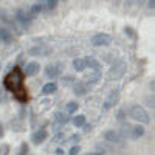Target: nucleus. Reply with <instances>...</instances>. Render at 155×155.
Segmentation results:
<instances>
[{
    "mask_svg": "<svg viewBox=\"0 0 155 155\" xmlns=\"http://www.w3.org/2000/svg\"><path fill=\"white\" fill-rule=\"evenodd\" d=\"M127 65H126V62L124 61H118L116 64H113V65L110 67L109 70V78L110 79H118V78H121L126 71Z\"/></svg>",
    "mask_w": 155,
    "mask_h": 155,
    "instance_id": "f03ea898",
    "label": "nucleus"
},
{
    "mask_svg": "<svg viewBox=\"0 0 155 155\" xmlns=\"http://www.w3.org/2000/svg\"><path fill=\"white\" fill-rule=\"evenodd\" d=\"M42 11H44V5H42V2H37V3H34V5L30 8L28 14L34 17V14H39V12H42Z\"/></svg>",
    "mask_w": 155,
    "mask_h": 155,
    "instance_id": "6ab92c4d",
    "label": "nucleus"
},
{
    "mask_svg": "<svg viewBox=\"0 0 155 155\" xmlns=\"http://www.w3.org/2000/svg\"><path fill=\"white\" fill-rule=\"evenodd\" d=\"M56 155H62V149H58L56 150Z\"/></svg>",
    "mask_w": 155,
    "mask_h": 155,
    "instance_id": "473e14b6",
    "label": "nucleus"
},
{
    "mask_svg": "<svg viewBox=\"0 0 155 155\" xmlns=\"http://www.w3.org/2000/svg\"><path fill=\"white\" fill-rule=\"evenodd\" d=\"M123 116H124V112H123V110H121V112H120V113H118V118H120V120H123Z\"/></svg>",
    "mask_w": 155,
    "mask_h": 155,
    "instance_id": "cd10ccee",
    "label": "nucleus"
},
{
    "mask_svg": "<svg viewBox=\"0 0 155 155\" xmlns=\"http://www.w3.org/2000/svg\"><path fill=\"white\" fill-rule=\"evenodd\" d=\"M50 51L51 50L47 45H36V47H31L30 48L28 53L31 56H47V54H50Z\"/></svg>",
    "mask_w": 155,
    "mask_h": 155,
    "instance_id": "6e6552de",
    "label": "nucleus"
},
{
    "mask_svg": "<svg viewBox=\"0 0 155 155\" xmlns=\"http://www.w3.org/2000/svg\"><path fill=\"white\" fill-rule=\"evenodd\" d=\"M84 64H85V68L88 67L90 70H95V71H99L101 70V64H99V61H96L95 58H85L84 59Z\"/></svg>",
    "mask_w": 155,
    "mask_h": 155,
    "instance_id": "f8f14e48",
    "label": "nucleus"
},
{
    "mask_svg": "<svg viewBox=\"0 0 155 155\" xmlns=\"http://www.w3.org/2000/svg\"><path fill=\"white\" fill-rule=\"evenodd\" d=\"M144 134V127L141 126V124H137V126H130V130H129V138H132V140H137L140 138L141 135Z\"/></svg>",
    "mask_w": 155,
    "mask_h": 155,
    "instance_id": "9b49d317",
    "label": "nucleus"
},
{
    "mask_svg": "<svg viewBox=\"0 0 155 155\" xmlns=\"http://www.w3.org/2000/svg\"><path fill=\"white\" fill-rule=\"evenodd\" d=\"M71 140H73V141H78V140H79V135H73Z\"/></svg>",
    "mask_w": 155,
    "mask_h": 155,
    "instance_id": "c85d7f7f",
    "label": "nucleus"
},
{
    "mask_svg": "<svg viewBox=\"0 0 155 155\" xmlns=\"http://www.w3.org/2000/svg\"><path fill=\"white\" fill-rule=\"evenodd\" d=\"M53 120H54V123H58V124H65V123H68V121H70L68 115L62 113V112H58V113H54Z\"/></svg>",
    "mask_w": 155,
    "mask_h": 155,
    "instance_id": "f3484780",
    "label": "nucleus"
},
{
    "mask_svg": "<svg viewBox=\"0 0 155 155\" xmlns=\"http://www.w3.org/2000/svg\"><path fill=\"white\" fill-rule=\"evenodd\" d=\"M0 44H2V42H0Z\"/></svg>",
    "mask_w": 155,
    "mask_h": 155,
    "instance_id": "72a5a7b5",
    "label": "nucleus"
},
{
    "mask_svg": "<svg viewBox=\"0 0 155 155\" xmlns=\"http://www.w3.org/2000/svg\"><path fill=\"white\" fill-rule=\"evenodd\" d=\"M0 42H3V44H11L12 42V34L6 27H0Z\"/></svg>",
    "mask_w": 155,
    "mask_h": 155,
    "instance_id": "ddd939ff",
    "label": "nucleus"
},
{
    "mask_svg": "<svg viewBox=\"0 0 155 155\" xmlns=\"http://www.w3.org/2000/svg\"><path fill=\"white\" fill-rule=\"evenodd\" d=\"M129 115H130L132 120L138 121L140 124H147V123L150 121L147 112L141 107V106H138V104H135V106H132L130 109H129Z\"/></svg>",
    "mask_w": 155,
    "mask_h": 155,
    "instance_id": "f257e3e1",
    "label": "nucleus"
},
{
    "mask_svg": "<svg viewBox=\"0 0 155 155\" xmlns=\"http://www.w3.org/2000/svg\"><path fill=\"white\" fill-rule=\"evenodd\" d=\"M20 84V76L19 73H11L5 79V87L8 90H17V85Z\"/></svg>",
    "mask_w": 155,
    "mask_h": 155,
    "instance_id": "423d86ee",
    "label": "nucleus"
},
{
    "mask_svg": "<svg viewBox=\"0 0 155 155\" xmlns=\"http://www.w3.org/2000/svg\"><path fill=\"white\" fill-rule=\"evenodd\" d=\"M58 0H47V2H42L44 5V11H51V9H54L58 6Z\"/></svg>",
    "mask_w": 155,
    "mask_h": 155,
    "instance_id": "412c9836",
    "label": "nucleus"
},
{
    "mask_svg": "<svg viewBox=\"0 0 155 155\" xmlns=\"http://www.w3.org/2000/svg\"><path fill=\"white\" fill-rule=\"evenodd\" d=\"M73 68H74L76 71H84V70H85L84 59H81V58H76V59H73Z\"/></svg>",
    "mask_w": 155,
    "mask_h": 155,
    "instance_id": "aec40b11",
    "label": "nucleus"
},
{
    "mask_svg": "<svg viewBox=\"0 0 155 155\" xmlns=\"http://www.w3.org/2000/svg\"><path fill=\"white\" fill-rule=\"evenodd\" d=\"M45 140H47V130H44V129H39V130H36L33 134V143L34 144H41Z\"/></svg>",
    "mask_w": 155,
    "mask_h": 155,
    "instance_id": "4468645a",
    "label": "nucleus"
},
{
    "mask_svg": "<svg viewBox=\"0 0 155 155\" xmlns=\"http://www.w3.org/2000/svg\"><path fill=\"white\" fill-rule=\"evenodd\" d=\"M56 88H58V85L54 82H48V84H45L42 87V93L44 95H53L56 92Z\"/></svg>",
    "mask_w": 155,
    "mask_h": 155,
    "instance_id": "a211bd4d",
    "label": "nucleus"
},
{
    "mask_svg": "<svg viewBox=\"0 0 155 155\" xmlns=\"http://www.w3.org/2000/svg\"><path fill=\"white\" fill-rule=\"evenodd\" d=\"M112 42V37L106 33H98L92 37V45L93 47H107Z\"/></svg>",
    "mask_w": 155,
    "mask_h": 155,
    "instance_id": "7ed1b4c3",
    "label": "nucleus"
},
{
    "mask_svg": "<svg viewBox=\"0 0 155 155\" xmlns=\"http://www.w3.org/2000/svg\"><path fill=\"white\" fill-rule=\"evenodd\" d=\"M76 110H78V102L70 101L68 104H67V112H68V113H74Z\"/></svg>",
    "mask_w": 155,
    "mask_h": 155,
    "instance_id": "5701e85b",
    "label": "nucleus"
},
{
    "mask_svg": "<svg viewBox=\"0 0 155 155\" xmlns=\"http://www.w3.org/2000/svg\"><path fill=\"white\" fill-rule=\"evenodd\" d=\"M39 71V64L37 62H28L25 67V74L27 76H34Z\"/></svg>",
    "mask_w": 155,
    "mask_h": 155,
    "instance_id": "2eb2a0df",
    "label": "nucleus"
},
{
    "mask_svg": "<svg viewBox=\"0 0 155 155\" xmlns=\"http://www.w3.org/2000/svg\"><path fill=\"white\" fill-rule=\"evenodd\" d=\"M85 155H101L99 152H90V153H85Z\"/></svg>",
    "mask_w": 155,
    "mask_h": 155,
    "instance_id": "7c9ffc66",
    "label": "nucleus"
},
{
    "mask_svg": "<svg viewBox=\"0 0 155 155\" xmlns=\"http://www.w3.org/2000/svg\"><path fill=\"white\" fill-rule=\"evenodd\" d=\"M62 137H64L62 134H59V135H56V137H54V141H61V138H62Z\"/></svg>",
    "mask_w": 155,
    "mask_h": 155,
    "instance_id": "bb28decb",
    "label": "nucleus"
},
{
    "mask_svg": "<svg viewBox=\"0 0 155 155\" xmlns=\"http://www.w3.org/2000/svg\"><path fill=\"white\" fill-rule=\"evenodd\" d=\"M79 150H81V149H79V146H73V147L70 149V152H68V153H70V155H78V153H79Z\"/></svg>",
    "mask_w": 155,
    "mask_h": 155,
    "instance_id": "393cba45",
    "label": "nucleus"
},
{
    "mask_svg": "<svg viewBox=\"0 0 155 155\" xmlns=\"http://www.w3.org/2000/svg\"><path fill=\"white\" fill-rule=\"evenodd\" d=\"M147 3H149L147 6H149L150 9H153V8H155V2H153V0H152V2H147Z\"/></svg>",
    "mask_w": 155,
    "mask_h": 155,
    "instance_id": "a878e982",
    "label": "nucleus"
},
{
    "mask_svg": "<svg viewBox=\"0 0 155 155\" xmlns=\"http://www.w3.org/2000/svg\"><path fill=\"white\" fill-rule=\"evenodd\" d=\"M73 124H74L76 127H84V126H85V116H84V115L74 116V118H73Z\"/></svg>",
    "mask_w": 155,
    "mask_h": 155,
    "instance_id": "4be33fe9",
    "label": "nucleus"
},
{
    "mask_svg": "<svg viewBox=\"0 0 155 155\" xmlns=\"http://www.w3.org/2000/svg\"><path fill=\"white\" fill-rule=\"evenodd\" d=\"M3 135V127H2V124H0V137Z\"/></svg>",
    "mask_w": 155,
    "mask_h": 155,
    "instance_id": "2f4dec72",
    "label": "nucleus"
},
{
    "mask_svg": "<svg viewBox=\"0 0 155 155\" xmlns=\"http://www.w3.org/2000/svg\"><path fill=\"white\" fill-rule=\"evenodd\" d=\"M96 149L101 152H118L120 149H123V146H115V144H110V143H98L96 144Z\"/></svg>",
    "mask_w": 155,
    "mask_h": 155,
    "instance_id": "9d476101",
    "label": "nucleus"
},
{
    "mask_svg": "<svg viewBox=\"0 0 155 155\" xmlns=\"http://www.w3.org/2000/svg\"><path fill=\"white\" fill-rule=\"evenodd\" d=\"M104 140H106V143H110V144H115V146H121L124 138L120 135L118 130H107L104 134Z\"/></svg>",
    "mask_w": 155,
    "mask_h": 155,
    "instance_id": "20e7f679",
    "label": "nucleus"
},
{
    "mask_svg": "<svg viewBox=\"0 0 155 155\" xmlns=\"http://www.w3.org/2000/svg\"><path fill=\"white\" fill-rule=\"evenodd\" d=\"M118 99H120V92H118V90H113V92L107 96V99L104 101V106H102V109H104V110L112 109L116 102H118Z\"/></svg>",
    "mask_w": 155,
    "mask_h": 155,
    "instance_id": "0eeeda50",
    "label": "nucleus"
},
{
    "mask_svg": "<svg viewBox=\"0 0 155 155\" xmlns=\"http://www.w3.org/2000/svg\"><path fill=\"white\" fill-rule=\"evenodd\" d=\"M99 76H101V73H99V71H95L93 74H90V76H87V78H88V82H90V84H93V82H96V81L99 79Z\"/></svg>",
    "mask_w": 155,
    "mask_h": 155,
    "instance_id": "b1692460",
    "label": "nucleus"
},
{
    "mask_svg": "<svg viewBox=\"0 0 155 155\" xmlns=\"http://www.w3.org/2000/svg\"><path fill=\"white\" fill-rule=\"evenodd\" d=\"M64 82H71V76H67V79H64Z\"/></svg>",
    "mask_w": 155,
    "mask_h": 155,
    "instance_id": "c756f323",
    "label": "nucleus"
},
{
    "mask_svg": "<svg viewBox=\"0 0 155 155\" xmlns=\"http://www.w3.org/2000/svg\"><path fill=\"white\" fill-rule=\"evenodd\" d=\"M73 93H74L76 96H84V95L87 93L85 84H84V82H76L74 87H73Z\"/></svg>",
    "mask_w": 155,
    "mask_h": 155,
    "instance_id": "dca6fc26",
    "label": "nucleus"
},
{
    "mask_svg": "<svg viewBox=\"0 0 155 155\" xmlns=\"http://www.w3.org/2000/svg\"><path fill=\"white\" fill-rule=\"evenodd\" d=\"M62 70H64L62 64H61V62H54V64H51V65H48V67L45 68V73H47L48 78H58V76L62 73Z\"/></svg>",
    "mask_w": 155,
    "mask_h": 155,
    "instance_id": "39448f33",
    "label": "nucleus"
},
{
    "mask_svg": "<svg viewBox=\"0 0 155 155\" xmlns=\"http://www.w3.org/2000/svg\"><path fill=\"white\" fill-rule=\"evenodd\" d=\"M31 19H33V16H30L28 12H25L23 9H19V11L16 12V20H17L19 23H22L23 27H27V25H30Z\"/></svg>",
    "mask_w": 155,
    "mask_h": 155,
    "instance_id": "1a4fd4ad",
    "label": "nucleus"
}]
</instances>
